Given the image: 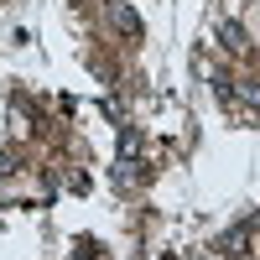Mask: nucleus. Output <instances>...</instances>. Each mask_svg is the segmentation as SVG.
<instances>
[{"label":"nucleus","mask_w":260,"mask_h":260,"mask_svg":"<svg viewBox=\"0 0 260 260\" xmlns=\"http://www.w3.org/2000/svg\"><path fill=\"white\" fill-rule=\"evenodd\" d=\"M110 21H115V26H120V31H125L130 42H141V31H146V26H141V16L130 11L125 0H115V6H110Z\"/></svg>","instance_id":"nucleus-1"}]
</instances>
